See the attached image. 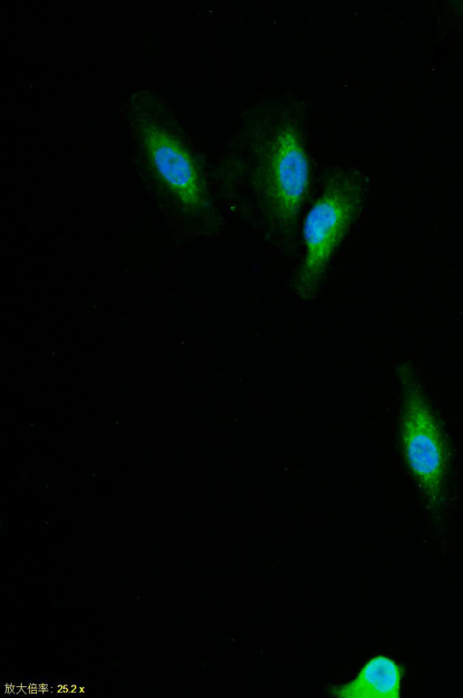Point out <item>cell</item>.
Instances as JSON below:
<instances>
[{
	"mask_svg": "<svg viewBox=\"0 0 463 698\" xmlns=\"http://www.w3.org/2000/svg\"><path fill=\"white\" fill-rule=\"evenodd\" d=\"M402 672L397 664L384 655L371 659L358 676L340 687L336 695L358 698H397Z\"/></svg>",
	"mask_w": 463,
	"mask_h": 698,
	"instance_id": "5b68a950",
	"label": "cell"
},
{
	"mask_svg": "<svg viewBox=\"0 0 463 698\" xmlns=\"http://www.w3.org/2000/svg\"><path fill=\"white\" fill-rule=\"evenodd\" d=\"M309 183V161L299 131L278 125L263 146L258 185L263 211L273 231L294 234Z\"/></svg>",
	"mask_w": 463,
	"mask_h": 698,
	"instance_id": "7a4b0ae2",
	"label": "cell"
},
{
	"mask_svg": "<svg viewBox=\"0 0 463 698\" xmlns=\"http://www.w3.org/2000/svg\"><path fill=\"white\" fill-rule=\"evenodd\" d=\"M399 426L409 473L428 496H439L446 483V440L427 391L414 377L402 378Z\"/></svg>",
	"mask_w": 463,
	"mask_h": 698,
	"instance_id": "3957f363",
	"label": "cell"
},
{
	"mask_svg": "<svg viewBox=\"0 0 463 698\" xmlns=\"http://www.w3.org/2000/svg\"><path fill=\"white\" fill-rule=\"evenodd\" d=\"M155 162L160 175L184 204L195 206L201 202L203 195L198 172L182 146L170 140V147L162 146L156 151Z\"/></svg>",
	"mask_w": 463,
	"mask_h": 698,
	"instance_id": "277c9868",
	"label": "cell"
},
{
	"mask_svg": "<svg viewBox=\"0 0 463 698\" xmlns=\"http://www.w3.org/2000/svg\"><path fill=\"white\" fill-rule=\"evenodd\" d=\"M361 205L356 172L339 169L327 178L307 213L302 229V256L290 280L302 301L318 295L331 262L354 223Z\"/></svg>",
	"mask_w": 463,
	"mask_h": 698,
	"instance_id": "6da1fadb",
	"label": "cell"
}]
</instances>
